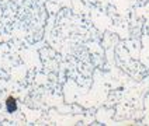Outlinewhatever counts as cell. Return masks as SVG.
<instances>
[{"instance_id":"obj_1","label":"cell","mask_w":149,"mask_h":126,"mask_svg":"<svg viewBox=\"0 0 149 126\" xmlns=\"http://www.w3.org/2000/svg\"><path fill=\"white\" fill-rule=\"evenodd\" d=\"M6 107H7V111L8 112H14L17 109V102L16 100L13 98V97H8L7 100H6Z\"/></svg>"}]
</instances>
